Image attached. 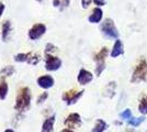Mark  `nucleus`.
Listing matches in <instances>:
<instances>
[{
    "label": "nucleus",
    "mask_w": 147,
    "mask_h": 132,
    "mask_svg": "<svg viewBox=\"0 0 147 132\" xmlns=\"http://www.w3.org/2000/svg\"><path fill=\"white\" fill-rule=\"evenodd\" d=\"M31 105V91L28 87H23L20 89L16 100V109L19 111L28 110Z\"/></svg>",
    "instance_id": "nucleus-1"
},
{
    "label": "nucleus",
    "mask_w": 147,
    "mask_h": 132,
    "mask_svg": "<svg viewBox=\"0 0 147 132\" xmlns=\"http://www.w3.org/2000/svg\"><path fill=\"white\" fill-rule=\"evenodd\" d=\"M101 31L105 37L110 39H117L119 38V32H117L115 24L113 22V20L111 19H105L102 22V24L100 26Z\"/></svg>",
    "instance_id": "nucleus-2"
},
{
    "label": "nucleus",
    "mask_w": 147,
    "mask_h": 132,
    "mask_svg": "<svg viewBox=\"0 0 147 132\" xmlns=\"http://www.w3.org/2000/svg\"><path fill=\"white\" fill-rule=\"evenodd\" d=\"M147 76V62L145 60H143L141 63L137 65V67L133 73L132 77V83H138L142 82L146 78Z\"/></svg>",
    "instance_id": "nucleus-3"
},
{
    "label": "nucleus",
    "mask_w": 147,
    "mask_h": 132,
    "mask_svg": "<svg viewBox=\"0 0 147 132\" xmlns=\"http://www.w3.org/2000/svg\"><path fill=\"white\" fill-rule=\"evenodd\" d=\"M45 32H46V26L42 23H36L29 30V38L34 41V40L41 38Z\"/></svg>",
    "instance_id": "nucleus-4"
},
{
    "label": "nucleus",
    "mask_w": 147,
    "mask_h": 132,
    "mask_svg": "<svg viewBox=\"0 0 147 132\" xmlns=\"http://www.w3.org/2000/svg\"><path fill=\"white\" fill-rule=\"evenodd\" d=\"M61 66V61L58 57H55L51 54H46V62H45V68L47 70H56Z\"/></svg>",
    "instance_id": "nucleus-5"
},
{
    "label": "nucleus",
    "mask_w": 147,
    "mask_h": 132,
    "mask_svg": "<svg viewBox=\"0 0 147 132\" xmlns=\"http://www.w3.org/2000/svg\"><path fill=\"white\" fill-rule=\"evenodd\" d=\"M82 94H84V90H80L77 93L76 91H67L63 95V100L67 105H73V104L77 102V100L82 96Z\"/></svg>",
    "instance_id": "nucleus-6"
},
{
    "label": "nucleus",
    "mask_w": 147,
    "mask_h": 132,
    "mask_svg": "<svg viewBox=\"0 0 147 132\" xmlns=\"http://www.w3.org/2000/svg\"><path fill=\"white\" fill-rule=\"evenodd\" d=\"M65 126L68 128H76L81 125V119L78 113H70L65 120Z\"/></svg>",
    "instance_id": "nucleus-7"
},
{
    "label": "nucleus",
    "mask_w": 147,
    "mask_h": 132,
    "mask_svg": "<svg viewBox=\"0 0 147 132\" xmlns=\"http://www.w3.org/2000/svg\"><path fill=\"white\" fill-rule=\"evenodd\" d=\"M37 85L43 89H49L54 86V78L49 75L41 76L37 78Z\"/></svg>",
    "instance_id": "nucleus-8"
},
{
    "label": "nucleus",
    "mask_w": 147,
    "mask_h": 132,
    "mask_svg": "<svg viewBox=\"0 0 147 132\" xmlns=\"http://www.w3.org/2000/svg\"><path fill=\"white\" fill-rule=\"evenodd\" d=\"M77 79H78V83H79L80 85H87V84H89L93 79V75L90 72H88L87 69L82 68L80 69Z\"/></svg>",
    "instance_id": "nucleus-9"
},
{
    "label": "nucleus",
    "mask_w": 147,
    "mask_h": 132,
    "mask_svg": "<svg viewBox=\"0 0 147 132\" xmlns=\"http://www.w3.org/2000/svg\"><path fill=\"white\" fill-rule=\"evenodd\" d=\"M102 17H103L102 10H101L100 8H94L92 13L89 16L88 21H89L90 23H99V22L101 21V19H102Z\"/></svg>",
    "instance_id": "nucleus-10"
},
{
    "label": "nucleus",
    "mask_w": 147,
    "mask_h": 132,
    "mask_svg": "<svg viewBox=\"0 0 147 132\" xmlns=\"http://www.w3.org/2000/svg\"><path fill=\"white\" fill-rule=\"evenodd\" d=\"M123 53H124L123 43L120 40H117L114 45H113V49L111 51V57H117V56H119V55H122Z\"/></svg>",
    "instance_id": "nucleus-11"
},
{
    "label": "nucleus",
    "mask_w": 147,
    "mask_h": 132,
    "mask_svg": "<svg viewBox=\"0 0 147 132\" xmlns=\"http://www.w3.org/2000/svg\"><path fill=\"white\" fill-rule=\"evenodd\" d=\"M54 122H55V116L53 114L44 121L43 126H42V132H53Z\"/></svg>",
    "instance_id": "nucleus-12"
},
{
    "label": "nucleus",
    "mask_w": 147,
    "mask_h": 132,
    "mask_svg": "<svg viewBox=\"0 0 147 132\" xmlns=\"http://www.w3.org/2000/svg\"><path fill=\"white\" fill-rule=\"evenodd\" d=\"M107 123L105 121H103L102 119H98L96 121V126L93 127L91 132H103L107 129Z\"/></svg>",
    "instance_id": "nucleus-13"
},
{
    "label": "nucleus",
    "mask_w": 147,
    "mask_h": 132,
    "mask_svg": "<svg viewBox=\"0 0 147 132\" xmlns=\"http://www.w3.org/2000/svg\"><path fill=\"white\" fill-rule=\"evenodd\" d=\"M11 30V24L9 21H6L3 24H2V40L7 41V39L9 37V33Z\"/></svg>",
    "instance_id": "nucleus-14"
},
{
    "label": "nucleus",
    "mask_w": 147,
    "mask_h": 132,
    "mask_svg": "<svg viewBox=\"0 0 147 132\" xmlns=\"http://www.w3.org/2000/svg\"><path fill=\"white\" fill-rule=\"evenodd\" d=\"M107 55H108V49H107V47H103V49L94 56V61H96L97 63H98V62H104Z\"/></svg>",
    "instance_id": "nucleus-15"
},
{
    "label": "nucleus",
    "mask_w": 147,
    "mask_h": 132,
    "mask_svg": "<svg viewBox=\"0 0 147 132\" xmlns=\"http://www.w3.org/2000/svg\"><path fill=\"white\" fill-rule=\"evenodd\" d=\"M7 95H8V85L6 82L0 83V99L3 100L6 99Z\"/></svg>",
    "instance_id": "nucleus-16"
},
{
    "label": "nucleus",
    "mask_w": 147,
    "mask_h": 132,
    "mask_svg": "<svg viewBox=\"0 0 147 132\" xmlns=\"http://www.w3.org/2000/svg\"><path fill=\"white\" fill-rule=\"evenodd\" d=\"M31 53H19L14 56V61L16 62H28L29 61V57H30Z\"/></svg>",
    "instance_id": "nucleus-17"
},
{
    "label": "nucleus",
    "mask_w": 147,
    "mask_h": 132,
    "mask_svg": "<svg viewBox=\"0 0 147 132\" xmlns=\"http://www.w3.org/2000/svg\"><path fill=\"white\" fill-rule=\"evenodd\" d=\"M144 120H145L144 117H140V118H131V119L127 120V123H129V126L137 127V126H140L141 123H143Z\"/></svg>",
    "instance_id": "nucleus-18"
},
{
    "label": "nucleus",
    "mask_w": 147,
    "mask_h": 132,
    "mask_svg": "<svg viewBox=\"0 0 147 132\" xmlns=\"http://www.w3.org/2000/svg\"><path fill=\"white\" fill-rule=\"evenodd\" d=\"M0 74L2 76H11L14 74V68L12 66H5L3 68L1 69Z\"/></svg>",
    "instance_id": "nucleus-19"
},
{
    "label": "nucleus",
    "mask_w": 147,
    "mask_h": 132,
    "mask_svg": "<svg viewBox=\"0 0 147 132\" xmlns=\"http://www.w3.org/2000/svg\"><path fill=\"white\" fill-rule=\"evenodd\" d=\"M138 110H140V112H142L143 114H146L147 113V97L142 99L141 104H140V106H138Z\"/></svg>",
    "instance_id": "nucleus-20"
},
{
    "label": "nucleus",
    "mask_w": 147,
    "mask_h": 132,
    "mask_svg": "<svg viewBox=\"0 0 147 132\" xmlns=\"http://www.w3.org/2000/svg\"><path fill=\"white\" fill-rule=\"evenodd\" d=\"M38 61H40V55H37V54H30L28 63L32 64V65H35V64L38 63Z\"/></svg>",
    "instance_id": "nucleus-21"
},
{
    "label": "nucleus",
    "mask_w": 147,
    "mask_h": 132,
    "mask_svg": "<svg viewBox=\"0 0 147 132\" xmlns=\"http://www.w3.org/2000/svg\"><path fill=\"white\" fill-rule=\"evenodd\" d=\"M120 118L123 120H129L132 118V112H131V110L129 109H126V110H124L123 112L120 113Z\"/></svg>",
    "instance_id": "nucleus-22"
},
{
    "label": "nucleus",
    "mask_w": 147,
    "mask_h": 132,
    "mask_svg": "<svg viewBox=\"0 0 147 132\" xmlns=\"http://www.w3.org/2000/svg\"><path fill=\"white\" fill-rule=\"evenodd\" d=\"M47 97H49V94H47V93H43L42 95H40V96L37 97V105H38V104H40V105L43 104L44 101L47 99Z\"/></svg>",
    "instance_id": "nucleus-23"
},
{
    "label": "nucleus",
    "mask_w": 147,
    "mask_h": 132,
    "mask_svg": "<svg viewBox=\"0 0 147 132\" xmlns=\"http://www.w3.org/2000/svg\"><path fill=\"white\" fill-rule=\"evenodd\" d=\"M54 51H56V47L53 44L49 43L46 45V49H45V53H46V54H49V53H52V52H54Z\"/></svg>",
    "instance_id": "nucleus-24"
},
{
    "label": "nucleus",
    "mask_w": 147,
    "mask_h": 132,
    "mask_svg": "<svg viewBox=\"0 0 147 132\" xmlns=\"http://www.w3.org/2000/svg\"><path fill=\"white\" fill-rule=\"evenodd\" d=\"M92 2V0H81V6L82 8H88V7L90 6V3Z\"/></svg>",
    "instance_id": "nucleus-25"
},
{
    "label": "nucleus",
    "mask_w": 147,
    "mask_h": 132,
    "mask_svg": "<svg viewBox=\"0 0 147 132\" xmlns=\"http://www.w3.org/2000/svg\"><path fill=\"white\" fill-rule=\"evenodd\" d=\"M69 6V0H61V10Z\"/></svg>",
    "instance_id": "nucleus-26"
},
{
    "label": "nucleus",
    "mask_w": 147,
    "mask_h": 132,
    "mask_svg": "<svg viewBox=\"0 0 147 132\" xmlns=\"http://www.w3.org/2000/svg\"><path fill=\"white\" fill-rule=\"evenodd\" d=\"M93 2L97 6H104L105 5V0H93Z\"/></svg>",
    "instance_id": "nucleus-27"
},
{
    "label": "nucleus",
    "mask_w": 147,
    "mask_h": 132,
    "mask_svg": "<svg viewBox=\"0 0 147 132\" xmlns=\"http://www.w3.org/2000/svg\"><path fill=\"white\" fill-rule=\"evenodd\" d=\"M53 6L61 7V0H53Z\"/></svg>",
    "instance_id": "nucleus-28"
},
{
    "label": "nucleus",
    "mask_w": 147,
    "mask_h": 132,
    "mask_svg": "<svg viewBox=\"0 0 147 132\" xmlns=\"http://www.w3.org/2000/svg\"><path fill=\"white\" fill-rule=\"evenodd\" d=\"M3 10H5V5H3L2 2H0V17H1V14L3 13Z\"/></svg>",
    "instance_id": "nucleus-29"
},
{
    "label": "nucleus",
    "mask_w": 147,
    "mask_h": 132,
    "mask_svg": "<svg viewBox=\"0 0 147 132\" xmlns=\"http://www.w3.org/2000/svg\"><path fill=\"white\" fill-rule=\"evenodd\" d=\"M61 132H74V131H71V130H69V129H65V130H63Z\"/></svg>",
    "instance_id": "nucleus-30"
},
{
    "label": "nucleus",
    "mask_w": 147,
    "mask_h": 132,
    "mask_svg": "<svg viewBox=\"0 0 147 132\" xmlns=\"http://www.w3.org/2000/svg\"><path fill=\"white\" fill-rule=\"evenodd\" d=\"M5 132H14V131H13L12 129H7V130Z\"/></svg>",
    "instance_id": "nucleus-31"
},
{
    "label": "nucleus",
    "mask_w": 147,
    "mask_h": 132,
    "mask_svg": "<svg viewBox=\"0 0 147 132\" xmlns=\"http://www.w3.org/2000/svg\"><path fill=\"white\" fill-rule=\"evenodd\" d=\"M37 1H40V2H41V1H42V0H37Z\"/></svg>",
    "instance_id": "nucleus-32"
},
{
    "label": "nucleus",
    "mask_w": 147,
    "mask_h": 132,
    "mask_svg": "<svg viewBox=\"0 0 147 132\" xmlns=\"http://www.w3.org/2000/svg\"><path fill=\"white\" fill-rule=\"evenodd\" d=\"M131 132H133V131H131Z\"/></svg>",
    "instance_id": "nucleus-33"
}]
</instances>
